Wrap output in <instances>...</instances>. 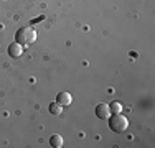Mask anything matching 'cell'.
Here are the masks:
<instances>
[{"mask_svg":"<svg viewBox=\"0 0 155 148\" xmlns=\"http://www.w3.org/2000/svg\"><path fill=\"white\" fill-rule=\"evenodd\" d=\"M15 40H17V43L21 44V46H28V44H31V43L36 40V31H35V28H31V27H21V28L17 31Z\"/></svg>","mask_w":155,"mask_h":148,"instance_id":"1","label":"cell"},{"mask_svg":"<svg viewBox=\"0 0 155 148\" xmlns=\"http://www.w3.org/2000/svg\"><path fill=\"white\" fill-rule=\"evenodd\" d=\"M109 127L112 132H117V133L125 132L129 127V120L124 115H120V114H114V115L109 118Z\"/></svg>","mask_w":155,"mask_h":148,"instance_id":"2","label":"cell"},{"mask_svg":"<svg viewBox=\"0 0 155 148\" xmlns=\"http://www.w3.org/2000/svg\"><path fill=\"white\" fill-rule=\"evenodd\" d=\"M109 105L107 104H99L97 107H96V115H97V118H109Z\"/></svg>","mask_w":155,"mask_h":148,"instance_id":"3","label":"cell"},{"mask_svg":"<svg viewBox=\"0 0 155 148\" xmlns=\"http://www.w3.org/2000/svg\"><path fill=\"white\" fill-rule=\"evenodd\" d=\"M21 53H23V46H21L20 43H12L8 46V54L12 58H18V56H21Z\"/></svg>","mask_w":155,"mask_h":148,"instance_id":"4","label":"cell"},{"mask_svg":"<svg viewBox=\"0 0 155 148\" xmlns=\"http://www.w3.org/2000/svg\"><path fill=\"white\" fill-rule=\"evenodd\" d=\"M56 102L60 104V105H71V102H73V97H71V94L69 92H60L58 94V99H56Z\"/></svg>","mask_w":155,"mask_h":148,"instance_id":"5","label":"cell"},{"mask_svg":"<svg viewBox=\"0 0 155 148\" xmlns=\"http://www.w3.org/2000/svg\"><path fill=\"white\" fill-rule=\"evenodd\" d=\"M50 143H51V146H54V148H61L63 146V137L61 135H53L50 138Z\"/></svg>","mask_w":155,"mask_h":148,"instance_id":"6","label":"cell"},{"mask_svg":"<svg viewBox=\"0 0 155 148\" xmlns=\"http://www.w3.org/2000/svg\"><path fill=\"white\" fill-rule=\"evenodd\" d=\"M50 112L53 114V115H61V112H63V105H60L58 102L50 104Z\"/></svg>","mask_w":155,"mask_h":148,"instance_id":"7","label":"cell"},{"mask_svg":"<svg viewBox=\"0 0 155 148\" xmlns=\"http://www.w3.org/2000/svg\"><path fill=\"white\" fill-rule=\"evenodd\" d=\"M109 110H110V112H114V114H120V110H122V104H120V102H112L109 105Z\"/></svg>","mask_w":155,"mask_h":148,"instance_id":"8","label":"cell"}]
</instances>
